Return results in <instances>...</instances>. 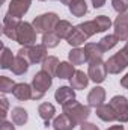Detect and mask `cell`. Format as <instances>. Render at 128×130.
<instances>
[{"instance_id":"cell-1","label":"cell","mask_w":128,"mask_h":130,"mask_svg":"<svg viewBox=\"0 0 128 130\" xmlns=\"http://www.w3.org/2000/svg\"><path fill=\"white\" fill-rule=\"evenodd\" d=\"M62 110H63V113H66L75 124L84 123L89 118V115H91L89 106H84V104L78 103L77 100H71L69 103L63 104L62 106Z\"/></svg>"},{"instance_id":"cell-2","label":"cell","mask_w":128,"mask_h":130,"mask_svg":"<svg viewBox=\"0 0 128 130\" xmlns=\"http://www.w3.org/2000/svg\"><path fill=\"white\" fill-rule=\"evenodd\" d=\"M18 55L26 58L30 64H42L47 59V47L44 44H35L30 47H21Z\"/></svg>"},{"instance_id":"cell-3","label":"cell","mask_w":128,"mask_h":130,"mask_svg":"<svg viewBox=\"0 0 128 130\" xmlns=\"http://www.w3.org/2000/svg\"><path fill=\"white\" fill-rule=\"evenodd\" d=\"M59 23V15L54 12H47V14H41L33 20V27L38 33H47L50 30H54L56 24Z\"/></svg>"},{"instance_id":"cell-4","label":"cell","mask_w":128,"mask_h":130,"mask_svg":"<svg viewBox=\"0 0 128 130\" xmlns=\"http://www.w3.org/2000/svg\"><path fill=\"white\" fill-rule=\"evenodd\" d=\"M36 30L33 27V24L27 23V21H21L20 27H18V32H17V42L21 45V47H30L35 45L36 42Z\"/></svg>"},{"instance_id":"cell-5","label":"cell","mask_w":128,"mask_h":130,"mask_svg":"<svg viewBox=\"0 0 128 130\" xmlns=\"http://www.w3.org/2000/svg\"><path fill=\"white\" fill-rule=\"evenodd\" d=\"M107 71L110 74H119L121 71H124L128 67V53L125 48L119 50L118 53H115L113 56H110L105 62Z\"/></svg>"},{"instance_id":"cell-6","label":"cell","mask_w":128,"mask_h":130,"mask_svg":"<svg viewBox=\"0 0 128 130\" xmlns=\"http://www.w3.org/2000/svg\"><path fill=\"white\" fill-rule=\"evenodd\" d=\"M110 106L116 113V120L119 123H128V100L122 95H115L110 100Z\"/></svg>"},{"instance_id":"cell-7","label":"cell","mask_w":128,"mask_h":130,"mask_svg":"<svg viewBox=\"0 0 128 130\" xmlns=\"http://www.w3.org/2000/svg\"><path fill=\"white\" fill-rule=\"evenodd\" d=\"M51 83H53V76L48 74L47 71L41 70V71H38V73L33 76L32 88L35 91H39V92H44V94H45V92L48 91V88L51 86Z\"/></svg>"},{"instance_id":"cell-8","label":"cell","mask_w":128,"mask_h":130,"mask_svg":"<svg viewBox=\"0 0 128 130\" xmlns=\"http://www.w3.org/2000/svg\"><path fill=\"white\" fill-rule=\"evenodd\" d=\"M20 24H21V20H20V18H15V17L6 14L5 18H3V35L8 36L9 39L15 41V39H17V32H18Z\"/></svg>"},{"instance_id":"cell-9","label":"cell","mask_w":128,"mask_h":130,"mask_svg":"<svg viewBox=\"0 0 128 130\" xmlns=\"http://www.w3.org/2000/svg\"><path fill=\"white\" fill-rule=\"evenodd\" d=\"M115 26V35L118 36L119 41H128V12L119 14L113 23Z\"/></svg>"},{"instance_id":"cell-10","label":"cell","mask_w":128,"mask_h":130,"mask_svg":"<svg viewBox=\"0 0 128 130\" xmlns=\"http://www.w3.org/2000/svg\"><path fill=\"white\" fill-rule=\"evenodd\" d=\"M107 67L105 62H96V64H89V70H88V76L92 82L95 83H102L107 77Z\"/></svg>"},{"instance_id":"cell-11","label":"cell","mask_w":128,"mask_h":130,"mask_svg":"<svg viewBox=\"0 0 128 130\" xmlns=\"http://www.w3.org/2000/svg\"><path fill=\"white\" fill-rule=\"evenodd\" d=\"M30 5H32V0H11L8 14L21 20V17H24V14L29 11Z\"/></svg>"},{"instance_id":"cell-12","label":"cell","mask_w":128,"mask_h":130,"mask_svg":"<svg viewBox=\"0 0 128 130\" xmlns=\"http://www.w3.org/2000/svg\"><path fill=\"white\" fill-rule=\"evenodd\" d=\"M84 55H86V62L89 64H96V62H102V55H104V50L101 48L99 44L95 42H88L84 45Z\"/></svg>"},{"instance_id":"cell-13","label":"cell","mask_w":128,"mask_h":130,"mask_svg":"<svg viewBox=\"0 0 128 130\" xmlns=\"http://www.w3.org/2000/svg\"><path fill=\"white\" fill-rule=\"evenodd\" d=\"M105 101V89L101 86H95L89 94H88V104L89 107H99Z\"/></svg>"},{"instance_id":"cell-14","label":"cell","mask_w":128,"mask_h":130,"mask_svg":"<svg viewBox=\"0 0 128 130\" xmlns=\"http://www.w3.org/2000/svg\"><path fill=\"white\" fill-rule=\"evenodd\" d=\"M54 98H56V101L59 104L63 106L66 103H69L71 100H75V91H74L72 86H60V88L56 89Z\"/></svg>"},{"instance_id":"cell-15","label":"cell","mask_w":128,"mask_h":130,"mask_svg":"<svg viewBox=\"0 0 128 130\" xmlns=\"http://www.w3.org/2000/svg\"><path fill=\"white\" fill-rule=\"evenodd\" d=\"M77 124L66 115V113H60L59 117H56L53 120V129L54 130H72Z\"/></svg>"},{"instance_id":"cell-16","label":"cell","mask_w":128,"mask_h":130,"mask_svg":"<svg viewBox=\"0 0 128 130\" xmlns=\"http://www.w3.org/2000/svg\"><path fill=\"white\" fill-rule=\"evenodd\" d=\"M14 97L20 101H26V100H30L32 98V85H27V83H17L14 91H12Z\"/></svg>"},{"instance_id":"cell-17","label":"cell","mask_w":128,"mask_h":130,"mask_svg":"<svg viewBox=\"0 0 128 130\" xmlns=\"http://www.w3.org/2000/svg\"><path fill=\"white\" fill-rule=\"evenodd\" d=\"M89 80H91V79H89L88 74H84V71L77 70V71L74 73V76L69 79V83H71V86H72L74 89H84V88L88 86Z\"/></svg>"},{"instance_id":"cell-18","label":"cell","mask_w":128,"mask_h":130,"mask_svg":"<svg viewBox=\"0 0 128 130\" xmlns=\"http://www.w3.org/2000/svg\"><path fill=\"white\" fill-rule=\"evenodd\" d=\"M89 38H88V35L83 32L80 27H78V24L74 27V30H72V33L68 36V39H66V42L71 45V47H80L84 41H88Z\"/></svg>"},{"instance_id":"cell-19","label":"cell","mask_w":128,"mask_h":130,"mask_svg":"<svg viewBox=\"0 0 128 130\" xmlns=\"http://www.w3.org/2000/svg\"><path fill=\"white\" fill-rule=\"evenodd\" d=\"M96 115L99 120L105 121V123H110V121H118L116 120V113L113 110V107L109 104H101L99 107H96Z\"/></svg>"},{"instance_id":"cell-20","label":"cell","mask_w":128,"mask_h":130,"mask_svg":"<svg viewBox=\"0 0 128 130\" xmlns=\"http://www.w3.org/2000/svg\"><path fill=\"white\" fill-rule=\"evenodd\" d=\"M38 113H39V117L45 121V124L48 126V123L54 118V115H56V107L51 104V103H42V104H39V107H38Z\"/></svg>"},{"instance_id":"cell-21","label":"cell","mask_w":128,"mask_h":130,"mask_svg":"<svg viewBox=\"0 0 128 130\" xmlns=\"http://www.w3.org/2000/svg\"><path fill=\"white\" fill-rule=\"evenodd\" d=\"M74 27H75V26H72L69 21H66V20H59V23H57L56 27H54V32H56V35H57L60 39H68V36L72 33Z\"/></svg>"},{"instance_id":"cell-22","label":"cell","mask_w":128,"mask_h":130,"mask_svg":"<svg viewBox=\"0 0 128 130\" xmlns=\"http://www.w3.org/2000/svg\"><path fill=\"white\" fill-rule=\"evenodd\" d=\"M29 65H30V62H29L26 58H23V56L17 55V56H15V61H14V65H12V68H11V70H12V73H14V74L21 76V74L27 73Z\"/></svg>"},{"instance_id":"cell-23","label":"cell","mask_w":128,"mask_h":130,"mask_svg":"<svg viewBox=\"0 0 128 130\" xmlns=\"http://www.w3.org/2000/svg\"><path fill=\"white\" fill-rule=\"evenodd\" d=\"M68 6H69V12L74 17H83L88 12V3H86V0H72Z\"/></svg>"},{"instance_id":"cell-24","label":"cell","mask_w":128,"mask_h":130,"mask_svg":"<svg viewBox=\"0 0 128 130\" xmlns=\"http://www.w3.org/2000/svg\"><path fill=\"white\" fill-rule=\"evenodd\" d=\"M77 70L74 68V65L71 62H60L57 67V71H56V77L59 79H71L74 76Z\"/></svg>"},{"instance_id":"cell-25","label":"cell","mask_w":128,"mask_h":130,"mask_svg":"<svg viewBox=\"0 0 128 130\" xmlns=\"http://www.w3.org/2000/svg\"><path fill=\"white\" fill-rule=\"evenodd\" d=\"M11 115H12V123L15 126H24L27 123V120H29L27 110L23 109V107H14L12 112H11Z\"/></svg>"},{"instance_id":"cell-26","label":"cell","mask_w":128,"mask_h":130,"mask_svg":"<svg viewBox=\"0 0 128 130\" xmlns=\"http://www.w3.org/2000/svg\"><path fill=\"white\" fill-rule=\"evenodd\" d=\"M68 59L72 65H81L86 62V55H84V50L83 48H78V47H74L69 53H68Z\"/></svg>"},{"instance_id":"cell-27","label":"cell","mask_w":128,"mask_h":130,"mask_svg":"<svg viewBox=\"0 0 128 130\" xmlns=\"http://www.w3.org/2000/svg\"><path fill=\"white\" fill-rule=\"evenodd\" d=\"M14 61H15V56L12 55V52L3 45V52H2V59H0V67L3 70H11L12 65H14Z\"/></svg>"},{"instance_id":"cell-28","label":"cell","mask_w":128,"mask_h":130,"mask_svg":"<svg viewBox=\"0 0 128 130\" xmlns=\"http://www.w3.org/2000/svg\"><path fill=\"white\" fill-rule=\"evenodd\" d=\"M59 59L56 56H47V59L42 62V70L47 71L48 74L51 76H56V71H57V67H59Z\"/></svg>"},{"instance_id":"cell-29","label":"cell","mask_w":128,"mask_h":130,"mask_svg":"<svg viewBox=\"0 0 128 130\" xmlns=\"http://www.w3.org/2000/svg\"><path fill=\"white\" fill-rule=\"evenodd\" d=\"M60 42V38L56 35L54 30H50V32L44 33L42 35V44L47 47V48H53V47H57V44Z\"/></svg>"},{"instance_id":"cell-30","label":"cell","mask_w":128,"mask_h":130,"mask_svg":"<svg viewBox=\"0 0 128 130\" xmlns=\"http://www.w3.org/2000/svg\"><path fill=\"white\" fill-rule=\"evenodd\" d=\"M118 42H119V39H118V36L113 33V35H105V36H102L98 44L101 45V48H102L104 52H109V50H112Z\"/></svg>"},{"instance_id":"cell-31","label":"cell","mask_w":128,"mask_h":130,"mask_svg":"<svg viewBox=\"0 0 128 130\" xmlns=\"http://www.w3.org/2000/svg\"><path fill=\"white\" fill-rule=\"evenodd\" d=\"M15 82L6 76H0V92L2 94H8V92H12L14 88H15Z\"/></svg>"},{"instance_id":"cell-32","label":"cell","mask_w":128,"mask_h":130,"mask_svg":"<svg viewBox=\"0 0 128 130\" xmlns=\"http://www.w3.org/2000/svg\"><path fill=\"white\" fill-rule=\"evenodd\" d=\"M94 21H95L96 27H98V33L105 32V30L110 29V26H112V20H110L107 15H98Z\"/></svg>"},{"instance_id":"cell-33","label":"cell","mask_w":128,"mask_h":130,"mask_svg":"<svg viewBox=\"0 0 128 130\" xmlns=\"http://www.w3.org/2000/svg\"><path fill=\"white\" fill-rule=\"evenodd\" d=\"M78 27L83 30V32L88 35V38H91L92 35H95V33H98V27H96L95 21L92 20V21H84V23H80L78 24Z\"/></svg>"},{"instance_id":"cell-34","label":"cell","mask_w":128,"mask_h":130,"mask_svg":"<svg viewBox=\"0 0 128 130\" xmlns=\"http://www.w3.org/2000/svg\"><path fill=\"white\" fill-rule=\"evenodd\" d=\"M112 6L118 14H125L128 11V0H112Z\"/></svg>"},{"instance_id":"cell-35","label":"cell","mask_w":128,"mask_h":130,"mask_svg":"<svg viewBox=\"0 0 128 130\" xmlns=\"http://www.w3.org/2000/svg\"><path fill=\"white\" fill-rule=\"evenodd\" d=\"M0 103H2V120L6 121V115H8V107H9V103L5 97L0 98Z\"/></svg>"},{"instance_id":"cell-36","label":"cell","mask_w":128,"mask_h":130,"mask_svg":"<svg viewBox=\"0 0 128 130\" xmlns=\"http://www.w3.org/2000/svg\"><path fill=\"white\" fill-rule=\"evenodd\" d=\"M80 130H99V129H98V126H95L94 123H88V121H84V123L80 124Z\"/></svg>"},{"instance_id":"cell-37","label":"cell","mask_w":128,"mask_h":130,"mask_svg":"<svg viewBox=\"0 0 128 130\" xmlns=\"http://www.w3.org/2000/svg\"><path fill=\"white\" fill-rule=\"evenodd\" d=\"M0 130H15V127L12 126V123H9V121H3L2 126H0Z\"/></svg>"},{"instance_id":"cell-38","label":"cell","mask_w":128,"mask_h":130,"mask_svg":"<svg viewBox=\"0 0 128 130\" xmlns=\"http://www.w3.org/2000/svg\"><path fill=\"white\" fill-rule=\"evenodd\" d=\"M104 3H105V0H92V5H94V8H102L104 6Z\"/></svg>"},{"instance_id":"cell-39","label":"cell","mask_w":128,"mask_h":130,"mask_svg":"<svg viewBox=\"0 0 128 130\" xmlns=\"http://www.w3.org/2000/svg\"><path fill=\"white\" fill-rule=\"evenodd\" d=\"M121 86H124L125 89H128V73L121 79Z\"/></svg>"},{"instance_id":"cell-40","label":"cell","mask_w":128,"mask_h":130,"mask_svg":"<svg viewBox=\"0 0 128 130\" xmlns=\"http://www.w3.org/2000/svg\"><path fill=\"white\" fill-rule=\"evenodd\" d=\"M107 130H124V126H121V124H118V126H112V127H109Z\"/></svg>"},{"instance_id":"cell-41","label":"cell","mask_w":128,"mask_h":130,"mask_svg":"<svg viewBox=\"0 0 128 130\" xmlns=\"http://www.w3.org/2000/svg\"><path fill=\"white\" fill-rule=\"evenodd\" d=\"M60 2H62V3H63V5H69V3H71V2H72V0H60Z\"/></svg>"},{"instance_id":"cell-42","label":"cell","mask_w":128,"mask_h":130,"mask_svg":"<svg viewBox=\"0 0 128 130\" xmlns=\"http://www.w3.org/2000/svg\"><path fill=\"white\" fill-rule=\"evenodd\" d=\"M124 48L127 50V53H128V41H127V42H125V45H124Z\"/></svg>"},{"instance_id":"cell-43","label":"cell","mask_w":128,"mask_h":130,"mask_svg":"<svg viewBox=\"0 0 128 130\" xmlns=\"http://www.w3.org/2000/svg\"><path fill=\"white\" fill-rule=\"evenodd\" d=\"M2 2H5V0H2Z\"/></svg>"},{"instance_id":"cell-44","label":"cell","mask_w":128,"mask_h":130,"mask_svg":"<svg viewBox=\"0 0 128 130\" xmlns=\"http://www.w3.org/2000/svg\"><path fill=\"white\" fill-rule=\"evenodd\" d=\"M41 2H44V0H41Z\"/></svg>"}]
</instances>
